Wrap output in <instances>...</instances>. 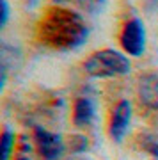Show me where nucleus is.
I'll return each instance as SVG.
<instances>
[{
	"label": "nucleus",
	"instance_id": "1",
	"mask_svg": "<svg viewBox=\"0 0 158 160\" xmlns=\"http://www.w3.org/2000/svg\"><path fill=\"white\" fill-rule=\"evenodd\" d=\"M89 29L78 12L68 9H50L39 22L41 43L57 50H73L87 39Z\"/></svg>",
	"mask_w": 158,
	"mask_h": 160
},
{
	"label": "nucleus",
	"instance_id": "2",
	"mask_svg": "<svg viewBox=\"0 0 158 160\" xmlns=\"http://www.w3.org/2000/svg\"><path fill=\"white\" fill-rule=\"evenodd\" d=\"M85 73L92 78H112V77H123L128 75L131 69L130 59L117 50H105L94 52L84 64Z\"/></svg>",
	"mask_w": 158,
	"mask_h": 160
},
{
	"label": "nucleus",
	"instance_id": "3",
	"mask_svg": "<svg viewBox=\"0 0 158 160\" xmlns=\"http://www.w3.org/2000/svg\"><path fill=\"white\" fill-rule=\"evenodd\" d=\"M121 46L131 57H141L146 50V29L139 18H131L124 23L121 32Z\"/></svg>",
	"mask_w": 158,
	"mask_h": 160
},
{
	"label": "nucleus",
	"instance_id": "4",
	"mask_svg": "<svg viewBox=\"0 0 158 160\" xmlns=\"http://www.w3.org/2000/svg\"><path fill=\"white\" fill-rule=\"evenodd\" d=\"M34 141L39 155L46 160H57L64 151V142H62L61 135L45 130L43 126L34 128Z\"/></svg>",
	"mask_w": 158,
	"mask_h": 160
},
{
	"label": "nucleus",
	"instance_id": "5",
	"mask_svg": "<svg viewBox=\"0 0 158 160\" xmlns=\"http://www.w3.org/2000/svg\"><path fill=\"white\" fill-rule=\"evenodd\" d=\"M131 121V103L128 100H121V102L114 107L112 116H110V125H108V135L112 141L121 142L126 135V132L130 128Z\"/></svg>",
	"mask_w": 158,
	"mask_h": 160
},
{
	"label": "nucleus",
	"instance_id": "6",
	"mask_svg": "<svg viewBox=\"0 0 158 160\" xmlns=\"http://www.w3.org/2000/svg\"><path fill=\"white\" fill-rule=\"evenodd\" d=\"M139 100L149 110L158 112V75H144L139 80Z\"/></svg>",
	"mask_w": 158,
	"mask_h": 160
},
{
	"label": "nucleus",
	"instance_id": "7",
	"mask_svg": "<svg viewBox=\"0 0 158 160\" xmlns=\"http://www.w3.org/2000/svg\"><path fill=\"white\" fill-rule=\"evenodd\" d=\"M96 116V105L91 98H78L73 107V123L80 128L89 126Z\"/></svg>",
	"mask_w": 158,
	"mask_h": 160
},
{
	"label": "nucleus",
	"instance_id": "8",
	"mask_svg": "<svg viewBox=\"0 0 158 160\" xmlns=\"http://www.w3.org/2000/svg\"><path fill=\"white\" fill-rule=\"evenodd\" d=\"M12 146H14V133H12L11 128H4L2 135H0V160H9L12 151Z\"/></svg>",
	"mask_w": 158,
	"mask_h": 160
},
{
	"label": "nucleus",
	"instance_id": "9",
	"mask_svg": "<svg viewBox=\"0 0 158 160\" xmlns=\"http://www.w3.org/2000/svg\"><path fill=\"white\" fill-rule=\"evenodd\" d=\"M142 148H144L147 153L153 155V157L158 160V139L146 135V137H144V141H142Z\"/></svg>",
	"mask_w": 158,
	"mask_h": 160
},
{
	"label": "nucleus",
	"instance_id": "10",
	"mask_svg": "<svg viewBox=\"0 0 158 160\" xmlns=\"http://www.w3.org/2000/svg\"><path fill=\"white\" fill-rule=\"evenodd\" d=\"M71 149L73 153H82L87 149V139L84 135H75L73 141H71Z\"/></svg>",
	"mask_w": 158,
	"mask_h": 160
},
{
	"label": "nucleus",
	"instance_id": "11",
	"mask_svg": "<svg viewBox=\"0 0 158 160\" xmlns=\"http://www.w3.org/2000/svg\"><path fill=\"white\" fill-rule=\"evenodd\" d=\"M0 6H2V16H0V25L6 27L7 20H9V4L7 0H0Z\"/></svg>",
	"mask_w": 158,
	"mask_h": 160
},
{
	"label": "nucleus",
	"instance_id": "12",
	"mask_svg": "<svg viewBox=\"0 0 158 160\" xmlns=\"http://www.w3.org/2000/svg\"><path fill=\"white\" fill-rule=\"evenodd\" d=\"M0 73H2V78H0V89H4V86H6V80H7L6 68H4V66H2V69H0Z\"/></svg>",
	"mask_w": 158,
	"mask_h": 160
},
{
	"label": "nucleus",
	"instance_id": "13",
	"mask_svg": "<svg viewBox=\"0 0 158 160\" xmlns=\"http://www.w3.org/2000/svg\"><path fill=\"white\" fill-rule=\"evenodd\" d=\"M16 160H30V158H27V157H20V158H16Z\"/></svg>",
	"mask_w": 158,
	"mask_h": 160
},
{
	"label": "nucleus",
	"instance_id": "14",
	"mask_svg": "<svg viewBox=\"0 0 158 160\" xmlns=\"http://www.w3.org/2000/svg\"><path fill=\"white\" fill-rule=\"evenodd\" d=\"M53 2H57V4H59V2H66V0H53Z\"/></svg>",
	"mask_w": 158,
	"mask_h": 160
}]
</instances>
